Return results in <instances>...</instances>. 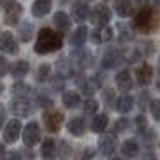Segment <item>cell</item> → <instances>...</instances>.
Instances as JSON below:
<instances>
[{
	"label": "cell",
	"mask_w": 160,
	"mask_h": 160,
	"mask_svg": "<svg viewBox=\"0 0 160 160\" xmlns=\"http://www.w3.org/2000/svg\"><path fill=\"white\" fill-rule=\"evenodd\" d=\"M63 47V34L61 31H52L49 27L40 29L36 38V45H34V52L36 54H49V52L59 51Z\"/></svg>",
	"instance_id": "1"
},
{
	"label": "cell",
	"mask_w": 160,
	"mask_h": 160,
	"mask_svg": "<svg viewBox=\"0 0 160 160\" xmlns=\"http://www.w3.org/2000/svg\"><path fill=\"white\" fill-rule=\"evenodd\" d=\"M158 23H160L158 11L155 8H149V6H144L133 16V29H137L138 32H144V34H149L153 31H157Z\"/></svg>",
	"instance_id": "2"
},
{
	"label": "cell",
	"mask_w": 160,
	"mask_h": 160,
	"mask_svg": "<svg viewBox=\"0 0 160 160\" xmlns=\"http://www.w3.org/2000/svg\"><path fill=\"white\" fill-rule=\"evenodd\" d=\"M0 2H2V8H4V11H6L4 22L8 23V25L18 23L20 16H22V6H20L16 0H0Z\"/></svg>",
	"instance_id": "3"
},
{
	"label": "cell",
	"mask_w": 160,
	"mask_h": 160,
	"mask_svg": "<svg viewBox=\"0 0 160 160\" xmlns=\"http://www.w3.org/2000/svg\"><path fill=\"white\" fill-rule=\"evenodd\" d=\"M43 122L47 126V130L56 133V131H59L61 124H63V113L58 112V110H47L43 113Z\"/></svg>",
	"instance_id": "4"
},
{
	"label": "cell",
	"mask_w": 160,
	"mask_h": 160,
	"mask_svg": "<svg viewBox=\"0 0 160 160\" xmlns=\"http://www.w3.org/2000/svg\"><path fill=\"white\" fill-rule=\"evenodd\" d=\"M20 133H22V124H20V121H18V119H11V121L6 124L4 131H2L4 142H8V144L16 142V138L20 137Z\"/></svg>",
	"instance_id": "5"
},
{
	"label": "cell",
	"mask_w": 160,
	"mask_h": 160,
	"mask_svg": "<svg viewBox=\"0 0 160 160\" xmlns=\"http://www.w3.org/2000/svg\"><path fill=\"white\" fill-rule=\"evenodd\" d=\"M22 138H23V144L27 146V148L36 146L38 140H40V126L36 122H29L22 130Z\"/></svg>",
	"instance_id": "6"
},
{
	"label": "cell",
	"mask_w": 160,
	"mask_h": 160,
	"mask_svg": "<svg viewBox=\"0 0 160 160\" xmlns=\"http://www.w3.org/2000/svg\"><path fill=\"white\" fill-rule=\"evenodd\" d=\"M112 18V13L110 9L104 6V4H97L94 8V11L90 13V20L95 23V25H106Z\"/></svg>",
	"instance_id": "7"
},
{
	"label": "cell",
	"mask_w": 160,
	"mask_h": 160,
	"mask_svg": "<svg viewBox=\"0 0 160 160\" xmlns=\"http://www.w3.org/2000/svg\"><path fill=\"white\" fill-rule=\"evenodd\" d=\"M9 108H11V113L15 117H25L31 113V102L25 97H15L9 104Z\"/></svg>",
	"instance_id": "8"
},
{
	"label": "cell",
	"mask_w": 160,
	"mask_h": 160,
	"mask_svg": "<svg viewBox=\"0 0 160 160\" xmlns=\"http://www.w3.org/2000/svg\"><path fill=\"white\" fill-rule=\"evenodd\" d=\"M112 38H113V29L108 27V23L106 25H97L92 31V42L94 43H108V42H112Z\"/></svg>",
	"instance_id": "9"
},
{
	"label": "cell",
	"mask_w": 160,
	"mask_h": 160,
	"mask_svg": "<svg viewBox=\"0 0 160 160\" xmlns=\"http://www.w3.org/2000/svg\"><path fill=\"white\" fill-rule=\"evenodd\" d=\"M99 151H101V155H104V157H112L113 153H115V148H117V140L113 135H101L99 137Z\"/></svg>",
	"instance_id": "10"
},
{
	"label": "cell",
	"mask_w": 160,
	"mask_h": 160,
	"mask_svg": "<svg viewBox=\"0 0 160 160\" xmlns=\"http://www.w3.org/2000/svg\"><path fill=\"white\" fill-rule=\"evenodd\" d=\"M0 51L6 52V54H16L18 52V43H16L15 36L11 32L0 34Z\"/></svg>",
	"instance_id": "11"
},
{
	"label": "cell",
	"mask_w": 160,
	"mask_h": 160,
	"mask_svg": "<svg viewBox=\"0 0 160 160\" xmlns=\"http://www.w3.org/2000/svg\"><path fill=\"white\" fill-rule=\"evenodd\" d=\"M135 76H137V83L140 85V87H148V85L151 83V79H153V68H151V65L142 63V65L135 70Z\"/></svg>",
	"instance_id": "12"
},
{
	"label": "cell",
	"mask_w": 160,
	"mask_h": 160,
	"mask_svg": "<svg viewBox=\"0 0 160 160\" xmlns=\"http://www.w3.org/2000/svg\"><path fill=\"white\" fill-rule=\"evenodd\" d=\"M122 61V56H121V52L115 51V49H112V51H108L104 56H102L101 59V67L102 68H106V70H110V68H115L119 63Z\"/></svg>",
	"instance_id": "13"
},
{
	"label": "cell",
	"mask_w": 160,
	"mask_h": 160,
	"mask_svg": "<svg viewBox=\"0 0 160 160\" xmlns=\"http://www.w3.org/2000/svg\"><path fill=\"white\" fill-rule=\"evenodd\" d=\"M90 16V9H88V4L87 2H76L72 6V18L76 20L78 23H83Z\"/></svg>",
	"instance_id": "14"
},
{
	"label": "cell",
	"mask_w": 160,
	"mask_h": 160,
	"mask_svg": "<svg viewBox=\"0 0 160 160\" xmlns=\"http://www.w3.org/2000/svg\"><path fill=\"white\" fill-rule=\"evenodd\" d=\"M115 85L119 90L122 92H130L133 88V79H131V74L128 70H121V72L115 74Z\"/></svg>",
	"instance_id": "15"
},
{
	"label": "cell",
	"mask_w": 160,
	"mask_h": 160,
	"mask_svg": "<svg viewBox=\"0 0 160 160\" xmlns=\"http://www.w3.org/2000/svg\"><path fill=\"white\" fill-rule=\"evenodd\" d=\"M51 8H52V0H36L32 4V15L36 18H43L45 15L51 13Z\"/></svg>",
	"instance_id": "16"
},
{
	"label": "cell",
	"mask_w": 160,
	"mask_h": 160,
	"mask_svg": "<svg viewBox=\"0 0 160 160\" xmlns=\"http://www.w3.org/2000/svg\"><path fill=\"white\" fill-rule=\"evenodd\" d=\"M67 130H68V133L74 135V137H83V133H85V121H83L81 117H74V119L68 121Z\"/></svg>",
	"instance_id": "17"
},
{
	"label": "cell",
	"mask_w": 160,
	"mask_h": 160,
	"mask_svg": "<svg viewBox=\"0 0 160 160\" xmlns=\"http://www.w3.org/2000/svg\"><path fill=\"white\" fill-rule=\"evenodd\" d=\"M87 38H88V29L87 27H78V29L72 32V36H70V43L74 45V47H83L85 45V42H87Z\"/></svg>",
	"instance_id": "18"
},
{
	"label": "cell",
	"mask_w": 160,
	"mask_h": 160,
	"mask_svg": "<svg viewBox=\"0 0 160 160\" xmlns=\"http://www.w3.org/2000/svg\"><path fill=\"white\" fill-rule=\"evenodd\" d=\"M115 108L119 113H130L131 108H133V97L131 95H121V97H117L115 101Z\"/></svg>",
	"instance_id": "19"
},
{
	"label": "cell",
	"mask_w": 160,
	"mask_h": 160,
	"mask_svg": "<svg viewBox=\"0 0 160 160\" xmlns=\"http://www.w3.org/2000/svg\"><path fill=\"white\" fill-rule=\"evenodd\" d=\"M54 25H56V29L61 31V32H65V31L70 29V16L63 13V11H58L56 15H54Z\"/></svg>",
	"instance_id": "20"
},
{
	"label": "cell",
	"mask_w": 160,
	"mask_h": 160,
	"mask_svg": "<svg viewBox=\"0 0 160 160\" xmlns=\"http://www.w3.org/2000/svg\"><path fill=\"white\" fill-rule=\"evenodd\" d=\"M9 72H11L13 78H23L25 74L29 72V63L20 59V61H16V63H13L9 67Z\"/></svg>",
	"instance_id": "21"
},
{
	"label": "cell",
	"mask_w": 160,
	"mask_h": 160,
	"mask_svg": "<svg viewBox=\"0 0 160 160\" xmlns=\"http://www.w3.org/2000/svg\"><path fill=\"white\" fill-rule=\"evenodd\" d=\"M63 104H65V108H70V110H74V108H78L81 104V97H79V94L78 92H65L63 94Z\"/></svg>",
	"instance_id": "22"
},
{
	"label": "cell",
	"mask_w": 160,
	"mask_h": 160,
	"mask_svg": "<svg viewBox=\"0 0 160 160\" xmlns=\"http://www.w3.org/2000/svg\"><path fill=\"white\" fill-rule=\"evenodd\" d=\"M106 126H108V115L106 113H97L94 117V121H92V131L102 133V131L106 130Z\"/></svg>",
	"instance_id": "23"
},
{
	"label": "cell",
	"mask_w": 160,
	"mask_h": 160,
	"mask_svg": "<svg viewBox=\"0 0 160 160\" xmlns=\"http://www.w3.org/2000/svg\"><path fill=\"white\" fill-rule=\"evenodd\" d=\"M121 151H122L124 157H137V155H138V144H137V140H133V138H130V140H124L122 146H121Z\"/></svg>",
	"instance_id": "24"
},
{
	"label": "cell",
	"mask_w": 160,
	"mask_h": 160,
	"mask_svg": "<svg viewBox=\"0 0 160 160\" xmlns=\"http://www.w3.org/2000/svg\"><path fill=\"white\" fill-rule=\"evenodd\" d=\"M42 157L43 158H54L56 157V142L51 137L45 138L43 144H42Z\"/></svg>",
	"instance_id": "25"
},
{
	"label": "cell",
	"mask_w": 160,
	"mask_h": 160,
	"mask_svg": "<svg viewBox=\"0 0 160 160\" xmlns=\"http://www.w3.org/2000/svg\"><path fill=\"white\" fill-rule=\"evenodd\" d=\"M115 13L119 16H122V18L130 16V13H131V2H130V0H115Z\"/></svg>",
	"instance_id": "26"
},
{
	"label": "cell",
	"mask_w": 160,
	"mask_h": 160,
	"mask_svg": "<svg viewBox=\"0 0 160 160\" xmlns=\"http://www.w3.org/2000/svg\"><path fill=\"white\" fill-rule=\"evenodd\" d=\"M11 92H13L15 97H25L27 94H31V87L29 85H25V83H20V81H18V83L13 85Z\"/></svg>",
	"instance_id": "27"
},
{
	"label": "cell",
	"mask_w": 160,
	"mask_h": 160,
	"mask_svg": "<svg viewBox=\"0 0 160 160\" xmlns=\"http://www.w3.org/2000/svg\"><path fill=\"white\" fill-rule=\"evenodd\" d=\"M74 58H78L76 61H78V65H79V67H90V65H92V54L87 52V51L76 52V54H74Z\"/></svg>",
	"instance_id": "28"
},
{
	"label": "cell",
	"mask_w": 160,
	"mask_h": 160,
	"mask_svg": "<svg viewBox=\"0 0 160 160\" xmlns=\"http://www.w3.org/2000/svg\"><path fill=\"white\" fill-rule=\"evenodd\" d=\"M117 29H119V34H121V40H122V42H130V40H133V29H131L130 25H126V23H119Z\"/></svg>",
	"instance_id": "29"
},
{
	"label": "cell",
	"mask_w": 160,
	"mask_h": 160,
	"mask_svg": "<svg viewBox=\"0 0 160 160\" xmlns=\"http://www.w3.org/2000/svg\"><path fill=\"white\" fill-rule=\"evenodd\" d=\"M32 23L31 22H25V23H22L20 25V40L22 42H29L31 40V36H32Z\"/></svg>",
	"instance_id": "30"
},
{
	"label": "cell",
	"mask_w": 160,
	"mask_h": 160,
	"mask_svg": "<svg viewBox=\"0 0 160 160\" xmlns=\"http://www.w3.org/2000/svg\"><path fill=\"white\" fill-rule=\"evenodd\" d=\"M58 74H61L63 78H68L72 76V65L68 63V59H61L58 65Z\"/></svg>",
	"instance_id": "31"
},
{
	"label": "cell",
	"mask_w": 160,
	"mask_h": 160,
	"mask_svg": "<svg viewBox=\"0 0 160 160\" xmlns=\"http://www.w3.org/2000/svg\"><path fill=\"white\" fill-rule=\"evenodd\" d=\"M97 108H99V102L95 101V99H87L85 101V104H83V110H85V113H95L97 112Z\"/></svg>",
	"instance_id": "32"
},
{
	"label": "cell",
	"mask_w": 160,
	"mask_h": 160,
	"mask_svg": "<svg viewBox=\"0 0 160 160\" xmlns=\"http://www.w3.org/2000/svg\"><path fill=\"white\" fill-rule=\"evenodd\" d=\"M149 110H151L153 119H155V121H160V101H151Z\"/></svg>",
	"instance_id": "33"
},
{
	"label": "cell",
	"mask_w": 160,
	"mask_h": 160,
	"mask_svg": "<svg viewBox=\"0 0 160 160\" xmlns=\"http://www.w3.org/2000/svg\"><path fill=\"white\" fill-rule=\"evenodd\" d=\"M49 72H51V67L47 65H42L40 68H38V81H45L47 78H49Z\"/></svg>",
	"instance_id": "34"
},
{
	"label": "cell",
	"mask_w": 160,
	"mask_h": 160,
	"mask_svg": "<svg viewBox=\"0 0 160 160\" xmlns=\"http://www.w3.org/2000/svg\"><path fill=\"white\" fill-rule=\"evenodd\" d=\"M148 102H149V92H140V95H138V108L146 110Z\"/></svg>",
	"instance_id": "35"
},
{
	"label": "cell",
	"mask_w": 160,
	"mask_h": 160,
	"mask_svg": "<svg viewBox=\"0 0 160 160\" xmlns=\"http://www.w3.org/2000/svg\"><path fill=\"white\" fill-rule=\"evenodd\" d=\"M135 122H137V131H138V133H144V130L148 128L146 117L142 115V113H140V115H137V121H135Z\"/></svg>",
	"instance_id": "36"
},
{
	"label": "cell",
	"mask_w": 160,
	"mask_h": 160,
	"mask_svg": "<svg viewBox=\"0 0 160 160\" xmlns=\"http://www.w3.org/2000/svg\"><path fill=\"white\" fill-rule=\"evenodd\" d=\"M128 126H130V122H128L126 119H121V121H117V122H115V126H113V131H115V133H122V131L126 130Z\"/></svg>",
	"instance_id": "37"
},
{
	"label": "cell",
	"mask_w": 160,
	"mask_h": 160,
	"mask_svg": "<svg viewBox=\"0 0 160 160\" xmlns=\"http://www.w3.org/2000/svg\"><path fill=\"white\" fill-rule=\"evenodd\" d=\"M8 72H9V63H8V59L0 56V78H2V76H6Z\"/></svg>",
	"instance_id": "38"
},
{
	"label": "cell",
	"mask_w": 160,
	"mask_h": 160,
	"mask_svg": "<svg viewBox=\"0 0 160 160\" xmlns=\"http://www.w3.org/2000/svg\"><path fill=\"white\" fill-rule=\"evenodd\" d=\"M4 121H6V110H4V106H2V104H0V128H2Z\"/></svg>",
	"instance_id": "39"
},
{
	"label": "cell",
	"mask_w": 160,
	"mask_h": 160,
	"mask_svg": "<svg viewBox=\"0 0 160 160\" xmlns=\"http://www.w3.org/2000/svg\"><path fill=\"white\" fill-rule=\"evenodd\" d=\"M61 146H63V153H61V155H63V157H67V155L70 153V148H68V144H67V142H61Z\"/></svg>",
	"instance_id": "40"
},
{
	"label": "cell",
	"mask_w": 160,
	"mask_h": 160,
	"mask_svg": "<svg viewBox=\"0 0 160 160\" xmlns=\"http://www.w3.org/2000/svg\"><path fill=\"white\" fill-rule=\"evenodd\" d=\"M137 4H140V6H148L149 0H137Z\"/></svg>",
	"instance_id": "41"
},
{
	"label": "cell",
	"mask_w": 160,
	"mask_h": 160,
	"mask_svg": "<svg viewBox=\"0 0 160 160\" xmlns=\"http://www.w3.org/2000/svg\"><path fill=\"white\" fill-rule=\"evenodd\" d=\"M6 153H4V144H0V157H4Z\"/></svg>",
	"instance_id": "42"
},
{
	"label": "cell",
	"mask_w": 160,
	"mask_h": 160,
	"mask_svg": "<svg viewBox=\"0 0 160 160\" xmlns=\"http://www.w3.org/2000/svg\"><path fill=\"white\" fill-rule=\"evenodd\" d=\"M157 88L160 90V72H158V79H157Z\"/></svg>",
	"instance_id": "43"
},
{
	"label": "cell",
	"mask_w": 160,
	"mask_h": 160,
	"mask_svg": "<svg viewBox=\"0 0 160 160\" xmlns=\"http://www.w3.org/2000/svg\"><path fill=\"white\" fill-rule=\"evenodd\" d=\"M2 92H4V85L0 83V95H2Z\"/></svg>",
	"instance_id": "44"
},
{
	"label": "cell",
	"mask_w": 160,
	"mask_h": 160,
	"mask_svg": "<svg viewBox=\"0 0 160 160\" xmlns=\"http://www.w3.org/2000/svg\"><path fill=\"white\" fill-rule=\"evenodd\" d=\"M155 2V6H160V0H153Z\"/></svg>",
	"instance_id": "45"
}]
</instances>
